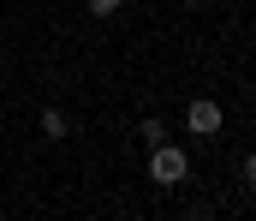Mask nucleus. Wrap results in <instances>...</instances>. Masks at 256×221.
Wrapping results in <instances>:
<instances>
[{"label":"nucleus","mask_w":256,"mask_h":221,"mask_svg":"<svg viewBox=\"0 0 256 221\" xmlns=\"http://www.w3.org/2000/svg\"><path fill=\"white\" fill-rule=\"evenodd\" d=\"M149 173L161 179V185H179L185 173H191V155L179 144H155V155H149Z\"/></svg>","instance_id":"1"},{"label":"nucleus","mask_w":256,"mask_h":221,"mask_svg":"<svg viewBox=\"0 0 256 221\" xmlns=\"http://www.w3.org/2000/svg\"><path fill=\"white\" fill-rule=\"evenodd\" d=\"M185 126H191V132H202V138H214V132H220V102L196 96L191 108H185Z\"/></svg>","instance_id":"2"},{"label":"nucleus","mask_w":256,"mask_h":221,"mask_svg":"<svg viewBox=\"0 0 256 221\" xmlns=\"http://www.w3.org/2000/svg\"><path fill=\"white\" fill-rule=\"evenodd\" d=\"M42 132H48V138H66V132H72V114H66V108H42Z\"/></svg>","instance_id":"3"},{"label":"nucleus","mask_w":256,"mask_h":221,"mask_svg":"<svg viewBox=\"0 0 256 221\" xmlns=\"http://www.w3.org/2000/svg\"><path fill=\"white\" fill-rule=\"evenodd\" d=\"M120 6H126V0H90V12H96V18H114Z\"/></svg>","instance_id":"4"},{"label":"nucleus","mask_w":256,"mask_h":221,"mask_svg":"<svg viewBox=\"0 0 256 221\" xmlns=\"http://www.w3.org/2000/svg\"><path fill=\"white\" fill-rule=\"evenodd\" d=\"M196 221H208V215H196Z\"/></svg>","instance_id":"5"}]
</instances>
